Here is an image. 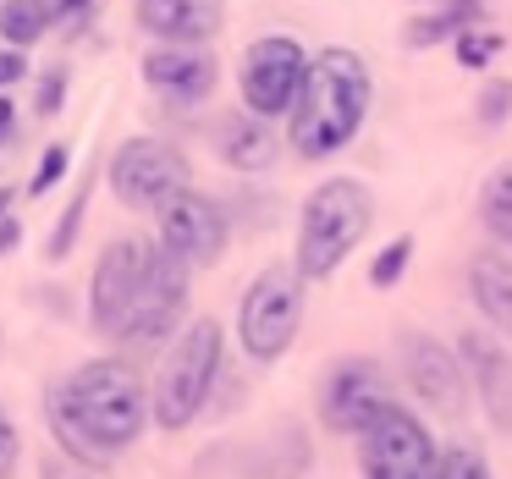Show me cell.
Instances as JSON below:
<instances>
[{
    "label": "cell",
    "instance_id": "1",
    "mask_svg": "<svg viewBox=\"0 0 512 479\" xmlns=\"http://www.w3.org/2000/svg\"><path fill=\"white\" fill-rule=\"evenodd\" d=\"M149 424L155 413H149V380L138 358H83L45 386V430L56 452L83 474H111L116 457L133 452Z\"/></svg>",
    "mask_w": 512,
    "mask_h": 479
},
{
    "label": "cell",
    "instance_id": "2",
    "mask_svg": "<svg viewBox=\"0 0 512 479\" xmlns=\"http://www.w3.org/2000/svg\"><path fill=\"white\" fill-rule=\"evenodd\" d=\"M375 105V72L353 45H325L314 50L309 78H303L298 100L287 111V149L309 166L336 160L369 122Z\"/></svg>",
    "mask_w": 512,
    "mask_h": 479
},
{
    "label": "cell",
    "instance_id": "3",
    "mask_svg": "<svg viewBox=\"0 0 512 479\" xmlns=\"http://www.w3.org/2000/svg\"><path fill=\"white\" fill-rule=\"evenodd\" d=\"M226 380V325L210 314H193L177 336L166 342L155 375H149V413L155 430L182 435L215 408V391Z\"/></svg>",
    "mask_w": 512,
    "mask_h": 479
},
{
    "label": "cell",
    "instance_id": "4",
    "mask_svg": "<svg viewBox=\"0 0 512 479\" xmlns=\"http://www.w3.org/2000/svg\"><path fill=\"white\" fill-rule=\"evenodd\" d=\"M375 226V193L364 177H325L309 188V199L298 204V232H292V265L303 270V281H331L347 259L358 254V243Z\"/></svg>",
    "mask_w": 512,
    "mask_h": 479
},
{
    "label": "cell",
    "instance_id": "5",
    "mask_svg": "<svg viewBox=\"0 0 512 479\" xmlns=\"http://www.w3.org/2000/svg\"><path fill=\"white\" fill-rule=\"evenodd\" d=\"M303 309H309V281L292 259H270L254 270V281L237 298L232 336L243 347L248 364H281L303 331Z\"/></svg>",
    "mask_w": 512,
    "mask_h": 479
},
{
    "label": "cell",
    "instance_id": "6",
    "mask_svg": "<svg viewBox=\"0 0 512 479\" xmlns=\"http://www.w3.org/2000/svg\"><path fill=\"white\" fill-rule=\"evenodd\" d=\"M193 276H199V270H188L171 248L155 243L149 270H144V281H138V292H133V309L122 314V325H116V336L105 347L122 353V358L160 353V347H166L171 336L193 320V314H188L193 309Z\"/></svg>",
    "mask_w": 512,
    "mask_h": 479
},
{
    "label": "cell",
    "instance_id": "7",
    "mask_svg": "<svg viewBox=\"0 0 512 479\" xmlns=\"http://www.w3.org/2000/svg\"><path fill=\"white\" fill-rule=\"evenodd\" d=\"M105 182L111 199L133 215H160L177 193L193 188V160L182 155L177 138L160 133H133L105 155Z\"/></svg>",
    "mask_w": 512,
    "mask_h": 479
},
{
    "label": "cell",
    "instance_id": "8",
    "mask_svg": "<svg viewBox=\"0 0 512 479\" xmlns=\"http://www.w3.org/2000/svg\"><path fill=\"white\" fill-rule=\"evenodd\" d=\"M358 474L364 479H435L441 468V441L419 419V408L408 402H386L375 419L358 430Z\"/></svg>",
    "mask_w": 512,
    "mask_h": 479
},
{
    "label": "cell",
    "instance_id": "9",
    "mask_svg": "<svg viewBox=\"0 0 512 479\" xmlns=\"http://www.w3.org/2000/svg\"><path fill=\"white\" fill-rule=\"evenodd\" d=\"M386 402H397L391 369L380 364V358H369V353H347V358H331V364H325L314 408H320V430L325 435L358 441V430H364Z\"/></svg>",
    "mask_w": 512,
    "mask_h": 479
},
{
    "label": "cell",
    "instance_id": "10",
    "mask_svg": "<svg viewBox=\"0 0 512 479\" xmlns=\"http://www.w3.org/2000/svg\"><path fill=\"white\" fill-rule=\"evenodd\" d=\"M397 375H402V386H408V397L419 402L424 413H435L441 424H457L468 413L474 386H468V369H463V358H457V347L441 342V336L402 331L397 336Z\"/></svg>",
    "mask_w": 512,
    "mask_h": 479
},
{
    "label": "cell",
    "instance_id": "11",
    "mask_svg": "<svg viewBox=\"0 0 512 479\" xmlns=\"http://www.w3.org/2000/svg\"><path fill=\"white\" fill-rule=\"evenodd\" d=\"M309 61H314V50L303 45V39L259 34L254 45L243 50V61H237V94H243V111L265 116V122L287 116L292 100H298V89H303V78H309Z\"/></svg>",
    "mask_w": 512,
    "mask_h": 479
},
{
    "label": "cell",
    "instance_id": "12",
    "mask_svg": "<svg viewBox=\"0 0 512 479\" xmlns=\"http://www.w3.org/2000/svg\"><path fill=\"white\" fill-rule=\"evenodd\" d=\"M237 237V221H232V204L215 199L204 188H188L155 215V243L171 248L188 270H215L226 259Z\"/></svg>",
    "mask_w": 512,
    "mask_h": 479
},
{
    "label": "cell",
    "instance_id": "13",
    "mask_svg": "<svg viewBox=\"0 0 512 479\" xmlns=\"http://www.w3.org/2000/svg\"><path fill=\"white\" fill-rule=\"evenodd\" d=\"M149 254H155V237H138V232H122L100 248L89 270V325L100 342H111L122 314L133 309V292L149 270Z\"/></svg>",
    "mask_w": 512,
    "mask_h": 479
},
{
    "label": "cell",
    "instance_id": "14",
    "mask_svg": "<svg viewBox=\"0 0 512 479\" xmlns=\"http://www.w3.org/2000/svg\"><path fill=\"white\" fill-rule=\"evenodd\" d=\"M210 463L232 479H309L314 468V435L298 419H276L270 430L248 435V441L215 446Z\"/></svg>",
    "mask_w": 512,
    "mask_h": 479
},
{
    "label": "cell",
    "instance_id": "15",
    "mask_svg": "<svg viewBox=\"0 0 512 479\" xmlns=\"http://www.w3.org/2000/svg\"><path fill=\"white\" fill-rule=\"evenodd\" d=\"M138 78L171 111H193L221 89V61L210 45H149L138 61Z\"/></svg>",
    "mask_w": 512,
    "mask_h": 479
},
{
    "label": "cell",
    "instance_id": "16",
    "mask_svg": "<svg viewBox=\"0 0 512 479\" xmlns=\"http://www.w3.org/2000/svg\"><path fill=\"white\" fill-rule=\"evenodd\" d=\"M457 358H463L468 386H474V402L490 419V430L512 441V347L490 325H479V331L457 336Z\"/></svg>",
    "mask_w": 512,
    "mask_h": 479
},
{
    "label": "cell",
    "instance_id": "17",
    "mask_svg": "<svg viewBox=\"0 0 512 479\" xmlns=\"http://www.w3.org/2000/svg\"><path fill=\"white\" fill-rule=\"evenodd\" d=\"M133 23L149 45H215L226 0H133Z\"/></svg>",
    "mask_w": 512,
    "mask_h": 479
},
{
    "label": "cell",
    "instance_id": "18",
    "mask_svg": "<svg viewBox=\"0 0 512 479\" xmlns=\"http://www.w3.org/2000/svg\"><path fill=\"white\" fill-rule=\"evenodd\" d=\"M210 144H215V160H221L226 171H237V177H265L281 160L287 138L276 133V122H265V116H254V111H226L221 122H215Z\"/></svg>",
    "mask_w": 512,
    "mask_h": 479
},
{
    "label": "cell",
    "instance_id": "19",
    "mask_svg": "<svg viewBox=\"0 0 512 479\" xmlns=\"http://www.w3.org/2000/svg\"><path fill=\"white\" fill-rule=\"evenodd\" d=\"M468 303L496 336H512V254L507 248H479L468 259Z\"/></svg>",
    "mask_w": 512,
    "mask_h": 479
},
{
    "label": "cell",
    "instance_id": "20",
    "mask_svg": "<svg viewBox=\"0 0 512 479\" xmlns=\"http://www.w3.org/2000/svg\"><path fill=\"white\" fill-rule=\"evenodd\" d=\"M479 23H490V0H441V6H419V12L402 23V50H441Z\"/></svg>",
    "mask_w": 512,
    "mask_h": 479
},
{
    "label": "cell",
    "instance_id": "21",
    "mask_svg": "<svg viewBox=\"0 0 512 479\" xmlns=\"http://www.w3.org/2000/svg\"><path fill=\"white\" fill-rule=\"evenodd\" d=\"M474 210H479V226H485L490 243L512 254V160H501V166L479 182V204H474Z\"/></svg>",
    "mask_w": 512,
    "mask_h": 479
},
{
    "label": "cell",
    "instance_id": "22",
    "mask_svg": "<svg viewBox=\"0 0 512 479\" xmlns=\"http://www.w3.org/2000/svg\"><path fill=\"white\" fill-rule=\"evenodd\" d=\"M56 34L50 0H0V45L12 50H34Z\"/></svg>",
    "mask_w": 512,
    "mask_h": 479
},
{
    "label": "cell",
    "instance_id": "23",
    "mask_svg": "<svg viewBox=\"0 0 512 479\" xmlns=\"http://www.w3.org/2000/svg\"><path fill=\"white\" fill-rule=\"evenodd\" d=\"M89 193H94V182L83 177V182H78V193L67 199V210H61V215H56V226H50V237H45V259H50V265H67L72 248H78L83 221H89Z\"/></svg>",
    "mask_w": 512,
    "mask_h": 479
},
{
    "label": "cell",
    "instance_id": "24",
    "mask_svg": "<svg viewBox=\"0 0 512 479\" xmlns=\"http://www.w3.org/2000/svg\"><path fill=\"white\" fill-rule=\"evenodd\" d=\"M408 265H413V232L386 237L380 254L369 259V287H375V292H397L402 276H408Z\"/></svg>",
    "mask_w": 512,
    "mask_h": 479
},
{
    "label": "cell",
    "instance_id": "25",
    "mask_svg": "<svg viewBox=\"0 0 512 479\" xmlns=\"http://www.w3.org/2000/svg\"><path fill=\"white\" fill-rule=\"evenodd\" d=\"M501 50H507V34H501V28H490V23H479V28H468V34L452 39V56H457V67H463V72L496 67Z\"/></svg>",
    "mask_w": 512,
    "mask_h": 479
},
{
    "label": "cell",
    "instance_id": "26",
    "mask_svg": "<svg viewBox=\"0 0 512 479\" xmlns=\"http://www.w3.org/2000/svg\"><path fill=\"white\" fill-rule=\"evenodd\" d=\"M67 94H72V67L67 61H50V67L34 72V116H61L67 111Z\"/></svg>",
    "mask_w": 512,
    "mask_h": 479
},
{
    "label": "cell",
    "instance_id": "27",
    "mask_svg": "<svg viewBox=\"0 0 512 479\" xmlns=\"http://www.w3.org/2000/svg\"><path fill=\"white\" fill-rule=\"evenodd\" d=\"M435 479H496V468H490V457L474 441H446Z\"/></svg>",
    "mask_w": 512,
    "mask_h": 479
},
{
    "label": "cell",
    "instance_id": "28",
    "mask_svg": "<svg viewBox=\"0 0 512 479\" xmlns=\"http://www.w3.org/2000/svg\"><path fill=\"white\" fill-rule=\"evenodd\" d=\"M474 122L485 133H501L512 122V78H490L485 89L474 94Z\"/></svg>",
    "mask_w": 512,
    "mask_h": 479
},
{
    "label": "cell",
    "instance_id": "29",
    "mask_svg": "<svg viewBox=\"0 0 512 479\" xmlns=\"http://www.w3.org/2000/svg\"><path fill=\"white\" fill-rule=\"evenodd\" d=\"M100 6H105V0H50L56 34H61V39H83L94 23H100Z\"/></svg>",
    "mask_w": 512,
    "mask_h": 479
},
{
    "label": "cell",
    "instance_id": "30",
    "mask_svg": "<svg viewBox=\"0 0 512 479\" xmlns=\"http://www.w3.org/2000/svg\"><path fill=\"white\" fill-rule=\"evenodd\" d=\"M67 171H72V149H67V144H50L45 155H39L34 177H28V199H45V193H56Z\"/></svg>",
    "mask_w": 512,
    "mask_h": 479
},
{
    "label": "cell",
    "instance_id": "31",
    "mask_svg": "<svg viewBox=\"0 0 512 479\" xmlns=\"http://www.w3.org/2000/svg\"><path fill=\"white\" fill-rule=\"evenodd\" d=\"M17 468H23V430H17L12 408L0 402V479H17Z\"/></svg>",
    "mask_w": 512,
    "mask_h": 479
},
{
    "label": "cell",
    "instance_id": "32",
    "mask_svg": "<svg viewBox=\"0 0 512 479\" xmlns=\"http://www.w3.org/2000/svg\"><path fill=\"white\" fill-rule=\"evenodd\" d=\"M28 50H12V45H0V94H12L17 83H28Z\"/></svg>",
    "mask_w": 512,
    "mask_h": 479
},
{
    "label": "cell",
    "instance_id": "33",
    "mask_svg": "<svg viewBox=\"0 0 512 479\" xmlns=\"http://www.w3.org/2000/svg\"><path fill=\"white\" fill-rule=\"evenodd\" d=\"M17 127H23V116H17V100H12V94H0V149L17 144Z\"/></svg>",
    "mask_w": 512,
    "mask_h": 479
},
{
    "label": "cell",
    "instance_id": "34",
    "mask_svg": "<svg viewBox=\"0 0 512 479\" xmlns=\"http://www.w3.org/2000/svg\"><path fill=\"white\" fill-rule=\"evenodd\" d=\"M17 243H23V221H17V210H12V215H0V259H12Z\"/></svg>",
    "mask_w": 512,
    "mask_h": 479
},
{
    "label": "cell",
    "instance_id": "35",
    "mask_svg": "<svg viewBox=\"0 0 512 479\" xmlns=\"http://www.w3.org/2000/svg\"><path fill=\"white\" fill-rule=\"evenodd\" d=\"M12 204H17V193H12V188H0V215H12Z\"/></svg>",
    "mask_w": 512,
    "mask_h": 479
},
{
    "label": "cell",
    "instance_id": "36",
    "mask_svg": "<svg viewBox=\"0 0 512 479\" xmlns=\"http://www.w3.org/2000/svg\"><path fill=\"white\" fill-rule=\"evenodd\" d=\"M56 479H61V474H56ZM67 479H100V474H67Z\"/></svg>",
    "mask_w": 512,
    "mask_h": 479
},
{
    "label": "cell",
    "instance_id": "37",
    "mask_svg": "<svg viewBox=\"0 0 512 479\" xmlns=\"http://www.w3.org/2000/svg\"><path fill=\"white\" fill-rule=\"evenodd\" d=\"M419 6H441V0H419Z\"/></svg>",
    "mask_w": 512,
    "mask_h": 479
},
{
    "label": "cell",
    "instance_id": "38",
    "mask_svg": "<svg viewBox=\"0 0 512 479\" xmlns=\"http://www.w3.org/2000/svg\"><path fill=\"white\" fill-rule=\"evenodd\" d=\"M0 353H6V331H0Z\"/></svg>",
    "mask_w": 512,
    "mask_h": 479
}]
</instances>
